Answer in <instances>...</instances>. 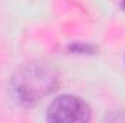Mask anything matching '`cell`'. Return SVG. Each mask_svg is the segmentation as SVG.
<instances>
[{"label": "cell", "instance_id": "6da1fadb", "mask_svg": "<svg viewBox=\"0 0 125 123\" xmlns=\"http://www.w3.org/2000/svg\"><path fill=\"white\" fill-rule=\"evenodd\" d=\"M58 84V72L47 61H29L18 67L10 80V87L19 104L32 107L54 91Z\"/></svg>", "mask_w": 125, "mask_h": 123}, {"label": "cell", "instance_id": "7a4b0ae2", "mask_svg": "<svg viewBox=\"0 0 125 123\" xmlns=\"http://www.w3.org/2000/svg\"><path fill=\"white\" fill-rule=\"evenodd\" d=\"M92 119L90 106L79 96L57 97L47 110V120L52 123H86Z\"/></svg>", "mask_w": 125, "mask_h": 123}, {"label": "cell", "instance_id": "3957f363", "mask_svg": "<svg viewBox=\"0 0 125 123\" xmlns=\"http://www.w3.org/2000/svg\"><path fill=\"white\" fill-rule=\"evenodd\" d=\"M121 6H122V9L125 10V0H122V3H121Z\"/></svg>", "mask_w": 125, "mask_h": 123}]
</instances>
